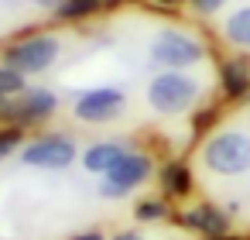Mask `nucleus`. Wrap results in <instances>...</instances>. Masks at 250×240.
<instances>
[{"mask_svg": "<svg viewBox=\"0 0 250 240\" xmlns=\"http://www.w3.org/2000/svg\"><path fill=\"white\" fill-rule=\"evenodd\" d=\"M158 4H182V0H158Z\"/></svg>", "mask_w": 250, "mask_h": 240, "instance_id": "obj_25", "label": "nucleus"}, {"mask_svg": "<svg viewBox=\"0 0 250 240\" xmlns=\"http://www.w3.org/2000/svg\"><path fill=\"white\" fill-rule=\"evenodd\" d=\"M202 59H206V48L192 31H161L151 42V62L158 69H178L182 72L188 65H199Z\"/></svg>", "mask_w": 250, "mask_h": 240, "instance_id": "obj_5", "label": "nucleus"}, {"mask_svg": "<svg viewBox=\"0 0 250 240\" xmlns=\"http://www.w3.org/2000/svg\"><path fill=\"white\" fill-rule=\"evenodd\" d=\"M124 107H127V96L117 86H96V89H86L76 100L72 113L83 124H110L124 113Z\"/></svg>", "mask_w": 250, "mask_h": 240, "instance_id": "obj_9", "label": "nucleus"}, {"mask_svg": "<svg viewBox=\"0 0 250 240\" xmlns=\"http://www.w3.org/2000/svg\"><path fill=\"white\" fill-rule=\"evenodd\" d=\"M59 52H62V42L55 35H28V38H18L14 45H7L4 65L18 69L21 76H42L55 65Z\"/></svg>", "mask_w": 250, "mask_h": 240, "instance_id": "obj_3", "label": "nucleus"}, {"mask_svg": "<svg viewBox=\"0 0 250 240\" xmlns=\"http://www.w3.org/2000/svg\"><path fill=\"white\" fill-rule=\"evenodd\" d=\"M127 151H130V148H127L124 141H96V144H89V148L83 151V168L93 172V175H106Z\"/></svg>", "mask_w": 250, "mask_h": 240, "instance_id": "obj_11", "label": "nucleus"}, {"mask_svg": "<svg viewBox=\"0 0 250 240\" xmlns=\"http://www.w3.org/2000/svg\"><path fill=\"white\" fill-rule=\"evenodd\" d=\"M4 117H7V100H0V124H4Z\"/></svg>", "mask_w": 250, "mask_h": 240, "instance_id": "obj_24", "label": "nucleus"}, {"mask_svg": "<svg viewBox=\"0 0 250 240\" xmlns=\"http://www.w3.org/2000/svg\"><path fill=\"white\" fill-rule=\"evenodd\" d=\"M79 158V148L69 134H42L21 148V161L28 168H45V172H62Z\"/></svg>", "mask_w": 250, "mask_h": 240, "instance_id": "obj_6", "label": "nucleus"}, {"mask_svg": "<svg viewBox=\"0 0 250 240\" xmlns=\"http://www.w3.org/2000/svg\"><path fill=\"white\" fill-rule=\"evenodd\" d=\"M151 178H154V161H151V154L130 148V151L100 178V196H106V199H124V196H130L134 189L147 185Z\"/></svg>", "mask_w": 250, "mask_h": 240, "instance_id": "obj_4", "label": "nucleus"}, {"mask_svg": "<svg viewBox=\"0 0 250 240\" xmlns=\"http://www.w3.org/2000/svg\"><path fill=\"white\" fill-rule=\"evenodd\" d=\"M216 120H219V110H216V107L199 110V113H195V120H192V131H195V134H206V131L216 124Z\"/></svg>", "mask_w": 250, "mask_h": 240, "instance_id": "obj_18", "label": "nucleus"}, {"mask_svg": "<svg viewBox=\"0 0 250 240\" xmlns=\"http://www.w3.org/2000/svg\"><path fill=\"white\" fill-rule=\"evenodd\" d=\"M35 4H38V7H62L65 0H35Z\"/></svg>", "mask_w": 250, "mask_h": 240, "instance_id": "obj_23", "label": "nucleus"}, {"mask_svg": "<svg viewBox=\"0 0 250 240\" xmlns=\"http://www.w3.org/2000/svg\"><path fill=\"white\" fill-rule=\"evenodd\" d=\"M202 165L212 175H247L250 172V134L247 131H216L202 144Z\"/></svg>", "mask_w": 250, "mask_h": 240, "instance_id": "obj_1", "label": "nucleus"}, {"mask_svg": "<svg viewBox=\"0 0 250 240\" xmlns=\"http://www.w3.org/2000/svg\"><path fill=\"white\" fill-rule=\"evenodd\" d=\"M171 199L168 196H144L134 202V219L137 223H165L171 219Z\"/></svg>", "mask_w": 250, "mask_h": 240, "instance_id": "obj_13", "label": "nucleus"}, {"mask_svg": "<svg viewBox=\"0 0 250 240\" xmlns=\"http://www.w3.org/2000/svg\"><path fill=\"white\" fill-rule=\"evenodd\" d=\"M69 240H106V233H103V230H96V226H89V230H79V233H72Z\"/></svg>", "mask_w": 250, "mask_h": 240, "instance_id": "obj_21", "label": "nucleus"}, {"mask_svg": "<svg viewBox=\"0 0 250 240\" xmlns=\"http://www.w3.org/2000/svg\"><path fill=\"white\" fill-rule=\"evenodd\" d=\"M212 240H250L247 233H223V237H212Z\"/></svg>", "mask_w": 250, "mask_h": 240, "instance_id": "obj_22", "label": "nucleus"}, {"mask_svg": "<svg viewBox=\"0 0 250 240\" xmlns=\"http://www.w3.org/2000/svg\"><path fill=\"white\" fill-rule=\"evenodd\" d=\"M96 7H100V0H65V4L59 7V14H62L65 21H79V18L96 14Z\"/></svg>", "mask_w": 250, "mask_h": 240, "instance_id": "obj_17", "label": "nucleus"}, {"mask_svg": "<svg viewBox=\"0 0 250 240\" xmlns=\"http://www.w3.org/2000/svg\"><path fill=\"white\" fill-rule=\"evenodd\" d=\"M147 107L161 117H178L188 113L199 100V83L178 69H161L151 83H147Z\"/></svg>", "mask_w": 250, "mask_h": 240, "instance_id": "obj_2", "label": "nucleus"}, {"mask_svg": "<svg viewBox=\"0 0 250 240\" xmlns=\"http://www.w3.org/2000/svg\"><path fill=\"white\" fill-rule=\"evenodd\" d=\"M24 89H28V76H21L18 69H11V65L0 62V100H14Z\"/></svg>", "mask_w": 250, "mask_h": 240, "instance_id": "obj_15", "label": "nucleus"}, {"mask_svg": "<svg viewBox=\"0 0 250 240\" xmlns=\"http://www.w3.org/2000/svg\"><path fill=\"white\" fill-rule=\"evenodd\" d=\"M223 4H226V0H192V7H195L199 14H216Z\"/></svg>", "mask_w": 250, "mask_h": 240, "instance_id": "obj_19", "label": "nucleus"}, {"mask_svg": "<svg viewBox=\"0 0 250 240\" xmlns=\"http://www.w3.org/2000/svg\"><path fill=\"white\" fill-rule=\"evenodd\" d=\"M55 110H59V96H55L52 89H24V93H18L14 100H7V117H4V124L21 127V131L42 127L45 120H52Z\"/></svg>", "mask_w": 250, "mask_h": 240, "instance_id": "obj_8", "label": "nucleus"}, {"mask_svg": "<svg viewBox=\"0 0 250 240\" xmlns=\"http://www.w3.org/2000/svg\"><path fill=\"white\" fill-rule=\"evenodd\" d=\"M24 148V131L11 127V124H0V165H4L11 154H18Z\"/></svg>", "mask_w": 250, "mask_h": 240, "instance_id": "obj_16", "label": "nucleus"}, {"mask_svg": "<svg viewBox=\"0 0 250 240\" xmlns=\"http://www.w3.org/2000/svg\"><path fill=\"white\" fill-rule=\"evenodd\" d=\"M219 86L226 100H243L250 93V62L243 59H229L219 65Z\"/></svg>", "mask_w": 250, "mask_h": 240, "instance_id": "obj_12", "label": "nucleus"}, {"mask_svg": "<svg viewBox=\"0 0 250 240\" xmlns=\"http://www.w3.org/2000/svg\"><path fill=\"white\" fill-rule=\"evenodd\" d=\"M226 38H229V45H236V48H250V7H240V11H233L229 18H226Z\"/></svg>", "mask_w": 250, "mask_h": 240, "instance_id": "obj_14", "label": "nucleus"}, {"mask_svg": "<svg viewBox=\"0 0 250 240\" xmlns=\"http://www.w3.org/2000/svg\"><path fill=\"white\" fill-rule=\"evenodd\" d=\"M106 240H147L141 230H134V226H127V230H117V233H110Z\"/></svg>", "mask_w": 250, "mask_h": 240, "instance_id": "obj_20", "label": "nucleus"}, {"mask_svg": "<svg viewBox=\"0 0 250 240\" xmlns=\"http://www.w3.org/2000/svg\"><path fill=\"white\" fill-rule=\"evenodd\" d=\"M158 182H161V192L168 199H188L195 192V175H192V165L175 158V161H165L161 172H158Z\"/></svg>", "mask_w": 250, "mask_h": 240, "instance_id": "obj_10", "label": "nucleus"}, {"mask_svg": "<svg viewBox=\"0 0 250 240\" xmlns=\"http://www.w3.org/2000/svg\"><path fill=\"white\" fill-rule=\"evenodd\" d=\"M168 223H175L178 230L195 233V237H202V240L233 233V216H229V209H223L219 202H192V206L171 213Z\"/></svg>", "mask_w": 250, "mask_h": 240, "instance_id": "obj_7", "label": "nucleus"}]
</instances>
